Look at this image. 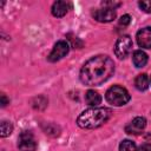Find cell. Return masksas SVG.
<instances>
[{
	"label": "cell",
	"mask_w": 151,
	"mask_h": 151,
	"mask_svg": "<svg viewBox=\"0 0 151 151\" xmlns=\"http://www.w3.org/2000/svg\"><path fill=\"white\" fill-rule=\"evenodd\" d=\"M114 63L107 55H96L88 59L80 70V80L87 86H99L111 78Z\"/></svg>",
	"instance_id": "obj_1"
},
{
	"label": "cell",
	"mask_w": 151,
	"mask_h": 151,
	"mask_svg": "<svg viewBox=\"0 0 151 151\" xmlns=\"http://www.w3.org/2000/svg\"><path fill=\"white\" fill-rule=\"evenodd\" d=\"M112 114L107 107H92L83 111L77 118V124L81 129H97L106 123Z\"/></svg>",
	"instance_id": "obj_2"
},
{
	"label": "cell",
	"mask_w": 151,
	"mask_h": 151,
	"mask_svg": "<svg viewBox=\"0 0 151 151\" xmlns=\"http://www.w3.org/2000/svg\"><path fill=\"white\" fill-rule=\"evenodd\" d=\"M105 98H106L107 103L113 106H123L130 100L131 97L126 88H124L119 85H113L106 91Z\"/></svg>",
	"instance_id": "obj_3"
},
{
	"label": "cell",
	"mask_w": 151,
	"mask_h": 151,
	"mask_svg": "<svg viewBox=\"0 0 151 151\" xmlns=\"http://www.w3.org/2000/svg\"><path fill=\"white\" fill-rule=\"evenodd\" d=\"M132 50V39L129 35L120 37L114 45V53L119 59H124Z\"/></svg>",
	"instance_id": "obj_4"
},
{
	"label": "cell",
	"mask_w": 151,
	"mask_h": 151,
	"mask_svg": "<svg viewBox=\"0 0 151 151\" xmlns=\"http://www.w3.org/2000/svg\"><path fill=\"white\" fill-rule=\"evenodd\" d=\"M18 147L21 151H35L37 143L31 131H24L20 133L18 138Z\"/></svg>",
	"instance_id": "obj_5"
},
{
	"label": "cell",
	"mask_w": 151,
	"mask_h": 151,
	"mask_svg": "<svg viewBox=\"0 0 151 151\" xmlns=\"http://www.w3.org/2000/svg\"><path fill=\"white\" fill-rule=\"evenodd\" d=\"M70 51V45L66 40H59L55 42L53 50L51 51L50 55H48V60L52 63H55L60 59H63Z\"/></svg>",
	"instance_id": "obj_6"
},
{
	"label": "cell",
	"mask_w": 151,
	"mask_h": 151,
	"mask_svg": "<svg viewBox=\"0 0 151 151\" xmlns=\"http://www.w3.org/2000/svg\"><path fill=\"white\" fill-rule=\"evenodd\" d=\"M92 15L99 22H111V21H113L116 19V15L117 14H116V11L114 9L104 7V8L96 9Z\"/></svg>",
	"instance_id": "obj_7"
},
{
	"label": "cell",
	"mask_w": 151,
	"mask_h": 151,
	"mask_svg": "<svg viewBox=\"0 0 151 151\" xmlns=\"http://www.w3.org/2000/svg\"><path fill=\"white\" fill-rule=\"evenodd\" d=\"M137 44L142 48H151V27H144L137 32Z\"/></svg>",
	"instance_id": "obj_8"
},
{
	"label": "cell",
	"mask_w": 151,
	"mask_h": 151,
	"mask_svg": "<svg viewBox=\"0 0 151 151\" xmlns=\"http://www.w3.org/2000/svg\"><path fill=\"white\" fill-rule=\"evenodd\" d=\"M146 126V119L144 117H136L129 125H126L125 131L130 134H139Z\"/></svg>",
	"instance_id": "obj_9"
},
{
	"label": "cell",
	"mask_w": 151,
	"mask_h": 151,
	"mask_svg": "<svg viewBox=\"0 0 151 151\" xmlns=\"http://www.w3.org/2000/svg\"><path fill=\"white\" fill-rule=\"evenodd\" d=\"M52 11V14L57 18H61L64 17L67 11H68V4L66 1H55L51 8Z\"/></svg>",
	"instance_id": "obj_10"
},
{
	"label": "cell",
	"mask_w": 151,
	"mask_h": 151,
	"mask_svg": "<svg viewBox=\"0 0 151 151\" xmlns=\"http://www.w3.org/2000/svg\"><path fill=\"white\" fill-rule=\"evenodd\" d=\"M132 61L136 67H144L147 63V54L142 50H137L132 54Z\"/></svg>",
	"instance_id": "obj_11"
},
{
	"label": "cell",
	"mask_w": 151,
	"mask_h": 151,
	"mask_svg": "<svg viewBox=\"0 0 151 151\" xmlns=\"http://www.w3.org/2000/svg\"><path fill=\"white\" fill-rule=\"evenodd\" d=\"M85 100L90 106L97 107L101 103V96L94 90H88L85 94Z\"/></svg>",
	"instance_id": "obj_12"
},
{
	"label": "cell",
	"mask_w": 151,
	"mask_h": 151,
	"mask_svg": "<svg viewBox=\"0 0 151 151\" xmlns=\"http://www.w3.org/2000/svg\"><path fill=\"white\" fill-rule=\"evenodd\" d=\"M149 84H150V78L147 77L146 73L138 74L134 79V86L139 91H145L149 87Z\"/></svg>",
	"instance_id": "obj_13"
},
{
	"label": "cell",
	"mask_w": 151,
	"mask_h": 151,
	"mask_svg": "<svg viewBox=\"0 0 151 151\" xmlns=\"http://www.w3.org/2000/svg\"><path fill=\"white\" fill-rule=\"evenodd\" d=\"M119 151H138L136 147V144L130 140V139H125L119 144Z\"/></svg>",
	"instance_id": "obj_14"
},
{
	"label": "cell",
	"mask_w": 151,
	"mask_h": 151,
	"mask_svg": "<svg viewBox=\"0 0 151 151\" xmlns=\"http://www.w3.org/2000/svg\"><path fill=\"white\" fill-rule=\"evenodd\" d=\"M0 130H1V137H7V136H9L11 133H12V131H13V126H12V124L9 123V122H7V120H2L1 122V126H0Z\"/></svg>",
	"instance_id": "obj_15"
},
{
	"label": "cell",
	"mask_w": 151,
	"mask_h": 151,
	"mask_svg": "<svg viewBox=\"0 0 151 151\" xmlns=\"http://www.w3.org/2000/svg\"><path fill=\"white\" fill-rule=\"evenodd\" d=\"M139 7L146 12V13H151V0H144V1H139Z\"/></svg>",
	"instance_id": "obj_16"
},
{
	"label": "cell",
	"mask_w": 151,
	"mask_h": 151,
	"mask_svg": "<svg viewBox=\"0 0 151 151\" xmlns=\"http://www.w3.org/2000/svg\"><path fill=\"white\" fill-rule=\"evenodd\" d=\"M130 22H131V17H130L129 14H125V15H123V17L119 19V25L127 26Z\"/></svg>",
	"instance_id": "obj_17"
},
{
	"label": "cell",
	"mask_w": 151,
	"mask_h": 151,
	"mask_svg": "<svg viewBox=\"0 0 151 151\" xmlns=\"http://www.w3.org/2000/svg\"><path fill=\"white\" fill-rule=\"evenodd\" d=\"M138 151H151V144H143L140 147H139V150Z\"/></svg>",
	"instance_id": "obj_18"
},
{
	"label": "cell",
	"mask_w": 151,
	"mask_h": 151,
	"mask_svg": "<svg viewBox=\"0 0 151 151\" xmlns=\"http://www.w3.org/2000/svg\"><path fill=\"white\" fill-rule=\"evenodd\" d=\"M7 104H8V99H7L6 96L2 93V94H1V106L4 107V106H6Z\"/></svg>",
	"instance_id": "obj_19"
},
{
	"label": "cell",
	"mask_w": 151,
	"mask_h": 151,
	"mask_svg": "<svg viewBox=\"0 0 151 151\" xmlns=\"http://www.w3.org/2000/svg\"><path fill=\"white\" fill-rule=\"evenodd\" d=\"M150 81H151V78H150Z\"/></svg>",
	"instance_id": "obj_20"
}]
</instances>
